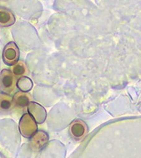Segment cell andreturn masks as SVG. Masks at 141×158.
Here are the masks:
<instances>
[{"mask_svg": "<svg viewBox=\"0 0 141 158\" xmlns=\"http://www.w3.org/2000/svg\"><path fill=\"white\" fill-rule=\"evenodd\" d=\"M49 142V135L44 131H37L32 137L30 146L33 151L39 152L43 149Z\"/></svg>", "mask_w": 141, "mask_h": 158, "instance_id": "8992f818", "label": "cell"}, {"mask_svg": "<svg viewBox=\"0 0 141 158\" xmlns=\"http://www.w3.org/2000/svg\"><path fill=\"white\" fill-rule=\"evenodd\" d=\"M13 106V98L8 94L0 93V113H8Z\"/></svg>", "mask_w": 141, "mask_h": 158, "instance_id": "9c48e42d", "label": "cell"}, {"mask_svg": "<svg viewBox=\"0 0 141 158\" xmlns=\"http://www.w3.org/2000/svg\"><path fill=\"white\" fill-rule=\"evenodd\" d=\"M17 85L21 91L27 92L33 87V82L28 77H21L17 81Z\"/></svg>", "mask_w": 141, "mask_h": 158, "instance_id": "8fae6325", "label": "cell"}, {"mask_svg": "<svg viewBox=\"0 0 141 158\" xmlns=\"http://www.w3.org/2000/svg\"><path fill=\"white\" fill-rule=\"evenodd\" d=\"M12 73L15 77H22L28 73V69L23 62H17L12 68Z\"/></svg>", "mask_w": 141, "mask_h": 158, "instance_id": "30bf717a", "label": "cell"}, {"mask_svg": "<svg viewBox=\"0 0 141 158\" xmlns=\"http://www.w3.org/2000/svg\"><path fill=\"white\" fill-rule=\"evenodd\" d=\"M17 85L16 77L12 72L8 69H3L0 74V87L3 92L7 94L15 91Z\"/></svg>", "mask_w": 141, "mask_h": 158, "instance_id": "7a4b0ae2", "label": "cell"}, {"mask_svg": "<svg viewBox=\"0 0 141 158\" xmlns=\"http://www.w3.org/2000/svg\"><path fill=\"white\" fill-rule=\"evenodd\" d=\"M69 133L73 139L76 140H80L87 135L88 126L82 120L76 119L70 124Z\"/></svg>", "mask_w": 141, "mask_h": 158, "instance_id": "277c9868", "label": "cell"}, {"mask_svg": "<svg viewBox=\"0 0 141 158\" xmlns=\"http://www.w3.org/2000/svg\"><path fill=\"white\" fill-rule=\"evenodd\" d=\"M32 96L27 92L20 91L15 94L13 97L14 106H15L20 109H26L27 108L28 104L32 102Z\"/></svg>", "mask_w": 141, "mask_h": 158, "instance_id": "52a82bcc", "label": "cell"}, {"mask_svg": "<svg viewBox=\"0 0 141 158\" xmlns=\"http://www.w3.org/2000/svg\"><path fill=\"white\" fill-rule=\"evenodd\" d=\"M15 22V18L13 13L6 8L0 7V26L8 27Z\"/></svg>", "mask_w": 141, "mask_h": 158, "instance_id": "ba28073f", "label": "cell"}, {"mask_svg": "<svg viewBox=\"0 0 141 158\" xmlns=\"http://www.w3.org/2000/svg\"><path fill=\"white\" fill-rule=\"evenodd\" d=\"M19 129H20V134L26 137V138H31L32 136L37 132V126L35 120L29 113H25L21 117L19 123Z\"/></svg>", "mask_w": 141, "mask_h": 158, "instance_id": "6da1fadb", "label": "cell"}, {"mask_svg": "<svg viewBox=\"0 0 141 158\" xmlns=\"http://www.w3.org/2000/svg\"><path fill=\"white\" fill-rule=\"evenodd\" d=\"M20 57V51L15 42H9L3 52V62L8 65H14L16 64Z\"/></svg>", "mask_w": 141, "mask_h": 158, "instance_id": "3957f363", "label": "cell"}, {"mask_svg": "<svg viewBox=\"0 0 141 158\" xmlns=\"http://www.w3.org/2000/svg\"><path fill=\"white\" fill-rule=\"evenodd\" d=\"M28 113L37 123H43L46 119L47 113L44 107L37 102H31L27 106Z\"/></svg>", "mask_w": 141, "mask_h": 158, "instance_id": "5b68a950", "label": "cell"}]
</instances>
